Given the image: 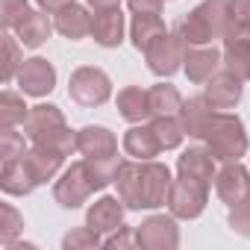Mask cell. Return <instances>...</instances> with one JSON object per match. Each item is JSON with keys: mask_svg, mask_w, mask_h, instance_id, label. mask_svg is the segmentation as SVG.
Returning <instances> with one entry per match:
<instances>
[{"mask_svg": "<svg viewBox=\"0 0 250 250\" xmlns=\"http://www.w3.org/2000/svg\"><path fill=\"white\" fill-rule=\"evenodd\" d=\"M227 30H229V0H203L174 27V36H180L186 47H203L212 44L215 39H224Z\"/></svg>", "mask_w": 250, "mask_h": 250, "instance_id": "cell-1", "label": "cell"}, {"mask_svg": "<svg viewBox=\"0 0 250 250\" xmlns=\"http://www.w3.org/2000/svg\"><path fill=\"white\" fill-rule=\"evenodd\" d=\"M24 133L33 145H44V147H53L65 156H71L77 150V133L68 130L65 124V115L59 106L53 103H39V106H30V115L24 121Z\"/></svg>", "mask_w": 250, "mask_h": 250, "instance_id": "cell-2", "label": "cell"}, {"mask_svg": "<svg viewBox=\"0 0 250 250\" xmlns=\"http://www.w3.org/2000/svg\"><path fill=\"white\" fill-rule=\"evenodd\" d=\"M206 147L218 162H238L247 153V133L241 118L229 112H215L206 130Z\"/></svg>", "mask_w": 250, "mask_h": 250, "instance_id": "cell-3", "label": "cell"}, {"mask_svg": "<svg viewBox=\"0 0 250 250\" xmlns=\"http://www.w3.org/2000/svg\"><path fill=\"white\" fill-rule=\"evenodd\" d=\"M68 94L83 109H94V106H103L112 97V80H109L106 71H100L94 65H83V68H77L71 74Z\"/></svg>", "mask_w": 250, "mask_h": 250, "instance_id": "cell-4", "label": "cell"}, {"mask_svg": "<svg viewBox=\"0 0 250 250\" xmlns=\"http://www.w3.org/2000/svg\"><path fill=\"white\" fill-rule=\"evenodd\" d=\"M206 203H209V186L206 183L183 177V174H180V180H174L171 194H168V209L174 218L191 221L206 209Z\"/></svg>", "mask_w": 250, "mask_h": 250, "instance_id": "cell-5", "label": "cell"}, {"mask_svg": "<svg viewBox=\"0 0 250 250\" xmlns=\"http://www.w3.org/2000/svg\"><path fill=\"white\" fill-rule=\"evenodd\" d=\"M186 53H188V47L180 42V36L165 33L145 50V59H147V68L156 77H171L186 65Z\"/></svg>", "mask_w": 250, "mask_h": 250, "instance_id": "cell-6", "label": "cell"}, {"mask_svg": "<svg viewBox=\"0 0 250 250\" xmlns=\"http://www.w3.org/2000/svg\"><path fill=\"white\" fill-rule=\"evenodd\" d=\"M94 186L88 180V171H85V159L83 162H74L71 168H65V174L56 180L53 186V200L62 206V209H80L88 197H91Z\"/></svg>", "mask_w": 250, "mask_h": 250, "instance_id": "cell-7", "label": "cell"}, {"mask_svg": "<svg viewBox=\"0 0 250 250\" xmlns=\"http://www.w3.org/2000/svg\"><path fill=\"white\" fill-rule=\"evenodd\" d=\"M136 244L145 250H174L180 244V229L174 215H150L136 229Z\"/></svg>", "mask_w": 250, "mask_h": 250, "instance_id": "cell-8", "label": "cell"}, {"mask_svg": "<svg viewBox=\"0 0 250 250\" xmlns=\"http://www.w3.org/2000/svg\"><path fill=\"white\" fill-rule=\"evenodd\" d=\"M171 171L168 165L162 162H142V209H159L168 203V194H171Z\"/></svg>", "mask_w": 250, "mask_h": 250, "instance_id": "cell-9", "label": "cell"}, {"mask_svg": "<svg viewBox=\"0 0 250 250\" xmlns=\"http://www.w3.org/2000/svg\"><path fill=\"white\" fill-rule=\"evenodd\" d=\"M15 80H18V85H21L24 94H30V97H44V94H50L53 85H56V68H53L47 59H42V56H33V59H24V65L18 68Z\"/></svg>", "mask_w": 250, "mask_h": 250, "instance_id": "cell-10", "label": "cell"}, {"mask_svg": "<svg viewBox=\"0 0 250 250\" xmlns=\"http://www.w3.org/2000/svg\"><path fill=\"white\" fill-rule=\"evenodd\" d=\"M215 194L227 203L235 206L244 197H250V171L238 162H227L218 174H215Z\"/></svg>", "mask_w": 250, "mask_h": 250, "instance_id": "cell-11", "label": "cell"}, {"mask_svg": "<svg viewBox=\"0 0 250 250\" xmlns=\"http://www.w3.org/2000/svg\"><path fill=\"white\" fill-rule=\"evenodd\" d=\"M215 118V106L209 103L206 94L200 97H191V100H183V109H180V124L188 139H206V130Z\"/></svg>", "mask_w": 250, "mask_h": 250, "instance_id": "cell-12", "label": "cell"}, {"mask_svg": "<svg viewBox=\"0 0 250 250\" xmlns=\"http://www.w3.org/2000/svg\"><path fill=\"white\" fill-rule=\"evenodd\" d=\"M224 68L241 80H250V33L229 30L224 36Z\"/></svg>", "mask_w": 250, "mask_h": 250, "instance_id": "cell-13", "label": "cell"}, {"mask_svg": "<svg viewBox=\"0 0 250 250\" xmlns=\"http://www.w3.org/2000/svg\"><path fill=\"white\" fill-rule=\"evenodd\" d=\"M62 162H65V153L44 147V145H33V150L24 153V165H27L30 177L36 180V186H44L47 180H53L59 174Z\"/></svg>", "mask_w": 250, "mask_h": 250, "instance_id": "cell-14", "label": "cell"}, {"mask_svg": "<svg viewBox=\"0 0 250 250\" xmlns=\"http://www.w3.org/2000/svg\"><path fill=\"white\" fill-rule=\"evenodd\" d=\"M124 212H127V206L121 203V197H100L88 206L85 212V224L91 229H97L100 235L103 232H115L121 224H124Z\"/></svg>", "mask_w": 250, "mask_h": 250, "instance_id": "cell-15", "label": "cell"}, {"mask_svg": "<svg viewBox=\"0 0 250 250\" xmlns=\"http://www.w3.org/2000/svg\"><path fill=\"white\" fill-rule=\"evenodd\" d=\"M241 77H235L232 71H218L212 80H206V97L215 109H232L238 100H241Z\"/></svg>", "mask_w": 250, "mask_h": 250, "instance_id": "cell-16", "label": "cell"}, {"mask_svg": "<svg viewBox=\"0 0 250 250\" xmlns=\"http://www.w3.org/2000/svg\"><path fill=\"white\" fill-rule=\"evenodd\" d=\"M124 153L139 159V162H147L153 156L162 153V145L156 139V130L153 124H136V127L127 130V136H124Z\"/></svg>", "mask_w": 250, "mask_h": 250, "instance_id": "cell-17", "label": "cell"}, {"mask_svg": "<svg viewBox=\"0 0 250 250\" xmlns=\"http://www.w3.org/2000/svg\"><path fill=\"white\" fill-rule=\"evenodd\" d=\"M53 24H56V33H62V36L71 39V42H80V39L91 36L94 15H88V9L80 6V3H71V6L53 12Z\"/></svg>", "mask_w": 250, "mask_h": 250, "instance_id": "cell-18", "label": "cell"}, {"mask_svg": "<svg viewBox=\"0 0 250 250\" xmlns=\"http://www.w3.org/2000/svg\"><path fill=\"white\" fill-rule=\"evenodd\" d=\"M224 65V53L215 47H188L186 53V77L191 83H206L218 74V68Z\"/></svg>", "mask_w": 250, "mask_h": 250, "instance_id": "cell-19", "label": "cell"}, {"mask_svg": "<svg viewBox=\"0 0 250 250\" xmlns=\"http://www.w3.org/2000/svg\"><path fill=\"white\" fill-rule=\"evenodd\" d=\"M77 150L85 159L112 156V153H118V139L106 127H83V130H77Z\"/></svg>", "mask_w": 250, "mask_h": 250, "instance_id": "cell-20", "label": "cell"}, {"mask_svg": "<svg viewBox=\"0 0 250 250\" xmlns=\"http://www.w3.org/2000/svg\"><path fill=\"white\" fill-rule=\"evenodd\" d=\"M115 186H118V197L127 209H142V162H130L124 159L118 174H115Z\"/></svg>", "mask_w": 250, "mask_h": 250, "instance_id": "cell-21", "label": "cell"}, {"mask_svg": "<svg viewBox=\"0 0 250 250\" xmlns=\"http://www.w3.org/2000/svg\"><path fill=\"white\" fill-rule=\"evenodd\" d=\"M91 36H94V42L100 47H118L124 42V12H121V6L94 12Z\"/></svg>", "mask_w": 250, "mask_h": 250, "instance_id": "cell-22", "label": "cell"}, {"mask_svg": "<svg viewBox=\"0 0 250 250\" xmlns=\"http://www.w3.org/2000/svg\"><path fill=\"white\" fill-rule=\"evenodd\" d=\"M177 171L183 177H191V180H200V183L212 186V180H215V156H212L209 147H188L177 159Z\"/></svg>", "mask_w": 250, "mask_h": 250, "instance_id": "cell-23", "label": "cell"}, {"mask_svg": "<svg viewBox=\"0 0 250 250\" xmlns=\"http://www.w3.org/2000/svg\"><path fill=\"white\" fill-rule=\"evenodd\" d=\"M118 112L124 121L130 124H142L145 118H150V94L142 85H127L118 91Z\"/></svg>", "mask_w": 250, "mask_h": 250, "instance_id": "cell-24", "label": "cell"}, {"mask_svg": "<svg viewBox=\"0 0 250 250\" xmlns=\"http://www.w3.org/2000/svg\"><path fill=\"white\" fill-rule=\"evenodd\" d=\"M53 30H56V24L44 15V9H42V12H33V9H30V15L15 27L18 42H21L24 47H42V44L50 39Z\"/></svg>", "mask_w": 250, "mask_h": 250, "instance_id": "cell-25", "label": "cell"}, {"mask_svg": "<svg viewBox=\"0 0 250 250\" xmlns=\"http://www.w3.org/2000/svg\"><path fill=\"white\" fill-rule=\"evenodd\" d=\"M0 188L12 197H24L36 188V180L30 177L27 165H24V156L15 159V162H3V171H0Z\"/></svg>", "mask_w": 250, "mask_h": 250, "instance_id": "cell-26", "label": "cell"}, {"mask_svg": "<svg viewBox=\"0 0 250 250\" xmlns=\"http://www.w3.org/2000/svg\"><path fill=\"white\" fill-rule=\"evenodd\" d=\"M150 94V118H177L183 109V97L171 83H159L147 88Z\"/></svg>", "mask_w": 250, "mask_h": 250, "instance_id": "cell-27", "label": "cell"}, {"mask_svg": "<svg viewBox=\"0 0 250 250\" xmlns=\"http://www.w3.org/2000/svg\"><path fill=\"white\" fill-rule=\"evenodd\" d=\"M165 21L159 15H133V24H130V39L136 44V50H147L159 36H165Z\"/></svg>", "mask_w": 250, "mask_h": 250, "instance_id": "cell-28", "label": "cell"}, {"mask_svg": "<svg viewBox=\"0 0 250 250\" xmlns=\"http://www.w3.org/2000/svg\"><path fill=\"white\" fill-rule=\"evenodd\" d=\"M124 159H118V153L112 156H97V159H85V171H88V180L94 186V191L106 188L109 183H115V174L121 168Z\"/></svg>", "mask_w": 250, "mask_h": 250, "instance_id": "cell-29", "label": "cell"}, {"mask_svg": "<svg viewBox=\"0 0 250 250\" xmlns=\"http://www.w3.org/2000/svg\"><path fill=\"white\" fill-rule=\"evenodd\" d=\"M153 130H156V139H159L162 150H177L183 145V139H186L180 115L177 118H153Z\"/></svg>", "mask_w": 250, "mask_h": 250, "instance_id": "cell-30", "label": "cell"}, {"mask_svg": "<svg viewBox=\"0 0 250 250\" xmlns=\"http://www.w3.org/2000/svg\"><path fill=\"white\" fill-rule=\"evenodd\" d=\"M27 115H30V106L24 103V97L15 91H3V97H0V121H3V127L24 124Z\"/></svg>", "mask_w": 250, "mask_h": 250, "instance_id": "cell-31", "label": "cell"}, {"mask_svg": "<svg viewBox=\"0 0 250 250\" xmlns=\"http://www.w3.org/2000/svg\"><path fill=\"white\" fill-rule=\"evenodd\" d=\"M21 229H24V218L18 215V209L3 203V206H0V241L9 247L21 235Z\"/></svg>", "mask_w": 250, "mask_h": 250, "instance_id": "cell-32", "label": "cell"}, {"mask_svg": "<svg viewBox=\"0 0 250 250\" xmlns=\"http://www.w3.org/2000/svg\"><path fill=\"white\" fill-rule=\"evenodd\" d=\"M100 244H103L100 232H97V229H91L88 224H85V227L71 229V232L62 238V247H65V250H91V247H100Z\"/></svg>", "mask_w": 250, "mask_h": 250, "instance_id": "cell-33", "label": "cell"}, {"mask_svg": "<svg viewBox=\"0 0 250 250\" xmlns=\"http://www.w3.org/2000/svg\"><path fill=\"white\" fill-rule=\"evenodd\" d=\"M24 153H27L24 136L15 133V127H3V133H0V156H3V162H15Z\"/></svg>", "mask_w": 250, "mask_h": 250, "instance_id": "cell-34", "label": "cell"}, {"mask_svg": "<svg viewBox=\"0 0 250 250\" xmlns=\"http://www.w3.org/2000/svg\"><path fill=\"white\" fill-rule=\"evenodd\" d=\"M27 15H30V3H27V0H0V18H3L6 30H15Z\"/></svg>", "mask_w": 250, "mask_h": 250, "instance_id": "cell-35", "label": "cell"}, {"mask_svg": "<svg viewBox=\"0 0 250 250\" xmlns=\"http://www.w3.org/2000/svg\"><path fill=\"white\" fill-rule=\"evenodd\" d=\"M21 42L18 39H12V36H6L3 39V50H6V62H3V80L9 83V80H15V74H18V68L24 65V59H21V47H18Z\"/></svg>", "mask_w": 250, "mask_h": 250, "instance_id": "cell-36", "label": "cell"}, {"mask_svg": "<svg viewBox=\"0 0 250 250\" xmlns=\"http://www.w3.org/2000/svg\"><path fill=\"white\" fill-rule=\"evenodd\" d=\"M229 227H232V232L250 238V197H244L241 203L229 206Z\"/></svg>", "mask_w": 250, "mask_h": 250, "instance_id": "cell-37", "label": "cell"}, {"mask_svg": "<svg viewBox=\"0 0 250 250\" xmlns=\"http://www.w3.org/2000/svg\"><path fill=\"white\" fill-rule=\"evenodd\" d=\"M229 30L250 33V0H229Z\"/></svg>", "mask_w": 250, "mask_h": 250, "instance_id": "cell-38", "label": "cell"}, {"mask_svg": "<svg viewBox=\"0 0 250 250\" xmlns=\"http://www.w3.org/2000/svg\"><path fill=\"white\" fill-rule=\"evenodd\" d=\"M130 244H136V232H133L127 224H121V227L103 241V247H130Z\"/></svg>", "mask_w": 250, "mask_h": 250, "instance_id": "cell-39", "label": "cell"}, {"mask_svg": "<svg viewBox=\"0 0 250 250\" xmlns=\"http://www.w3.org/2000/svg\"><path fill=\"white\" fill-rule=\"evenodd\" d=\"M133 15H159L162 12V0H127Z\"/></svg>", "mask_w": 250, "mask_h": 250, "instance_id": "cell-40", "label": "cell"}, {"mask_svg": "<svg viewBox=\"0 0 250 250\" xmlns=\"http://www.w3.org/2000/svg\"><path fill=\"white\" fill-rule=\"evenodd\" d=\"M36 3L44 9V12H59V9H65V6H71L74 0H36Z\"/></svg>", "mask_w": 250, "mask_h": 250, "instance_id": "cell-41", "label": "cell"}, {"mask_svg": "<svg viewBox=\"0 0 250 250\" xmlns=\"http://www.w3.org/2000/svg\"><path fill=\"white\" fill-rule=\"evenodd\" d=\"M121 0H88V6H94V12H100V9H112V6H118Z\"/></svg>", "mask_w": 250, "mask_h": 250, "instance_id": "cell-42", "label": "cell"}]
</instances>
